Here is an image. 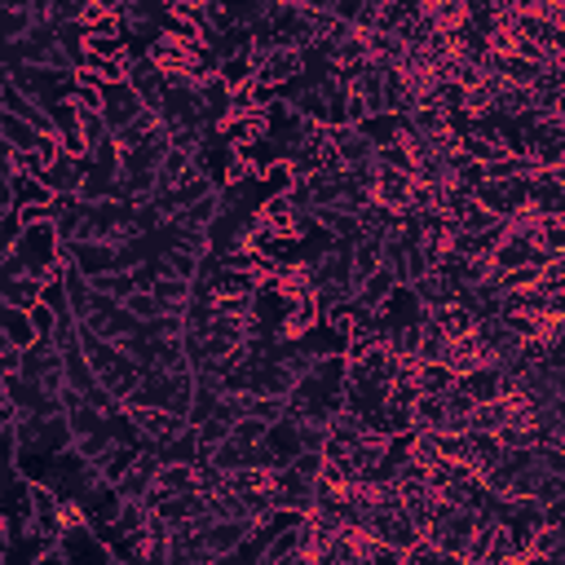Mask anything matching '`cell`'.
Returning a JSON list of instances; mask_svg holds the SVG:
<instances>
[{"label": "cell", "instance_id": "obj_45", "mask_svg": "<svg viewBox=\"0 0 565 565\" xmlns=\"http://www.w3.org/2000/svg\"><path fill=\"white\" fill-rule=\"evenodd\" d=\"M10 556V522H5V513H0V561Z\"/></svg>", "mask_w": 565, "mask_h": 565}, {"label": "cell", "instance_id": "obj_32", "mask_svg": "<svg viewBox=\"0 0 565 565\" xmlns=\"http://www.w3.org/2000/svg\"><path fill=\"white\" fill-rule=\"evenodd\" d=\"M535 243L548 256H565V217H535Z\"/></svg>", "mask_w": 565, "mask_h": 565}, {"label": "cell", "instance_id": "obj_14", "mask_svg": "<svg viewBox=\"0 0 565 565\" xmlns=\"http://www.w3.org/2000/svg\"><path fill=\"white\" fill-rule=\"evenodd\" d=\"M155 473H160V455H155V451H137L133 464H128V473H124L115 486H120L124 500H141V494L155 486Z\"/></svg>", "mask_w": 565, "mask_h": 565}, {"label": "cell", "instance_id": "obj_36", "mask_svg": "<svg viewBox=\"0 0 565 565\" xmlns=\"http://www.w3.org/2000/svg\"><path fill=\"white\" fill-rule=\"evenodd\" d=\"M40 301L58 314V318H76V314H71V301H66V288H62V278H58V269L40 282Z\"/></svg>", "mask_w": 565, "mask_h": 565}, {"label": "cell", "instance_id": "obj_17", "mask_svg": "<svg viewBox=\"0 0 565 565\" xmlns=\"http://www.w3.org/2000/svg\"><path fill=\"white\" fill-rule=\"evenodd\" d=\"M115 177H120V164H98V160H85V177H80L76 199H85V203L115 199Z\"/></svg>", "mask_w": 565, "mask_h": 565}, {"label": "cell", "instance_id": "obj_20", "mask_svg": "<svg viewBox=\"0 0 565 565\" xmlns=\"http://www.w3.org/2000/svg\"><path fill=\"white\" fill-rule=\"evenodd\" d=\"M160 464H194L199 460V434H194V424H181V429L155 447Z\"/></svg>", "mask_w": 565, "mask_h": 565}, {"label": "cell", "instance_id": "obj_11", "mask_svg": "<svg viewBox=\"0 0 565 565\" xmlns=\"http://www.w3.org/2000/svg\"><path fill=\"white\" fill-rule=\"evenodd\" d=\"M58 552H62V561H115L111 548L89 526H66L58 535Z\"/></svg>", "mask_w": 565, "mask_h": 565}, {"label": "cell", "instance_id": "obj_35", "mask_svg": "<svg viewBox=\"0 0 565 565\" xmlns=\"http://www.w3.org/2000/svg\"><path fill=\"white\" fill-rule=\"evenodd\" d=\"M133 455H137V447H124V442H111L93 464L102 468V477L106 481H120L124 473H128V464H133Z\"/></svg>", "mask_w": 565, "mask_h": 565}, {"label": "cell", "instance_id": "obj_30", "mask_svg": "<svg viewBox=\"0 0 565 565\" xmlns=\"http://www.w3.org/2000/svg\"><path fill=\"white\" fill-rule=\"evenodd\" d=\"M455 380H460V376H455L447 363H415V385H419V393H447Z\"/></svg>", "mask_w": 565, "mask_h": 565}, {"label": "cell", "instance_id": "obj_33", "mask_svg": "<svg viewBox=\"0 0 565 565\" xmlns=\"http://www.w3.org/2000/svg\"><path fill=\"white\" fill-rule=\"evenodd\" d=\"M71 14H76V0H32V23L40 27H62Z\"/></svg>", "mask_w": 565, "mask_h": 565}, {"label": "cell", "instance_id": "obj_39", "mask_svg": "<svg viewBox=\"0 0 565 565\" xmlns=\"http://www.w3.org/2000/svg\"><path fill=\"white\" fill-rule=\"evenodd\" d=\"M530 500L543 508V504H552V500H565V473H539V481H535V490H530Z\"/></svg>", "mask_w": 565, "mask_h": 565}, {"label": "cell", "instance_id": "obj_29", "mask_svg": "<svg viewBox=\"0 0 565 565\" xmlns=\"http://www.w3.org/2000/svg\"><path fill=\"white\" fill-rule=\"evenodd\" d=\"M49 203H53V190L40 177L14 173V208H49Z\"/></svg>", "mask_w": 565, "mask_h": 565}, {"label": "cell", "instance_id": "obj_10", "mask_svg": "<svg viewBox=\"0 0 565 565\" xmlns=\"http://www.w3.org/2000/svg\"><path fill=\"white\" fill-rule=\"evenodd\" d=\"M128 85L137 89L141 106L160 115V102H164V71L151 62V53H133V58H128Z\"/></svg>", "mask_w": 565, "mask_h": 565}, {"label": "cell", "instance_id": "obj_42", "mask_svg": "<svg viewBox=\"0 0 565 565\" xmlns=\"http://www.w3.org/2000/svg\"><path fill=\"white\" fill-rule=\"evenodd\" d=\"M18 363H23V349H18L14 340L0 336V376H5V372H18Z\"/></svg>", "mask_w": 565, "mask_h": 565}, {"label": "cell", "instance_id": "obj_12", "mask_svg": "<svg viewBox=\"0 0 565 565\" xmlns=\"http://www.w3.org/2000/svg\"><path fill=\"white\" fill-rule=\"evenodd\" d=\"M301 66H305L301 49H278V45H274V49L256 62V85L278 89V85H288L292 76H301Z\"/></svg>", "mask_w": 565, "mask_h": 565}, {"label": "cell", "instance_id": "obj_25", "mask_svg": "<svg viewBox=\"0 0 565 565\" xmlns=\"http://www.w3.org/2000/svg\"><path fill=\"white\" fill-rule=\"evenodd\" d=\"M151 292H155V301H160L168 314H181V305L190 301V278H177V274H155Z\"/></svg>", "mask_w": 565, "mask_h": 565}, {"label": "cell", "instance_id": "obj_13", "mask_svg": "<svg viewBox=\"0 0 565 565\" xmlns=\"http://www.w3.org/2000/svg\"><path fill=\"white\" fill-rule=\"evenodd\" d=\"M133 411V419H137V429H141V438H147V447L155 451L160 442H168L177 429H181V415H173V411H164V406H128Z\"/></svg>", "mask_w": 565, "mask_h": 565}, {"label": "cell", "instance_id": "obj_48", "mask_svg": "<svg viewBox=\"0 0 565 565\" xmlns=\"http://www.w3.org/2000/svg\"><path fill=\"white\" fill-rule=\"evenodd\" d=\"M278 5H305V0H278Z\"/></svg>", "mask_w": 565, "mask_h": 565}, {"label": "cell", "instance_id": "obj_47", "mask_svg": "<svg viewBox=\"0 0 565 565\" xmlns=\"http://www.w3.org/2000/svg\"><path fill=\"white\" fill-rule=\"evenodd\" d=\"M5 10H32V0H0Z\"/></svg>", "mask_w": 565, "mask_h": 565}, {"label": "cell", "instance_id": "obj_27", "mask_svg": "<svg viewBox=\"0 0 565 565\" xmlns=\"http://www.w3.org/2000/svg\"><path fill=\"white\" fill-rule=\"evenodd\" d=\"M155 486H160L164 494L199 490V473H194V464H160V473H155Z\"/></svg>", "mask_w": 565, "mask_h": 565}, {"label": "cell", "instance_id": "obj_38", "mask_svg": "<svg viewBox=\"0 0 565 565\" xmlns=\"http://www.w3.org/2000/svg\"><path fill=\"white\" fill-rule=\"evenodd\" d=\"M243 415H252V419H261V424H269V419H278V415H288V398H243Z\"/></svg>", "mask_w": 565, "mask_h": 565}, {"label": "cell", "instance_id": "obj_40", "mask_svg": "<svg viewBox=\"0 0 565 565\" xmlns=\"http://www.w3.org/2000/svg\"><path fill=\"white\" fill-rule=\"evenodd\" d=\"M76 111H80V106H76ZM102 137H111V128H106L102 111H80V141H85V151H89V147H98Z\"/></svg>", "mask_w": 565, "mask_h": 565}, {"label": "cell", "instance_id": "obj_31", "mask_svg": "<svg viewBox=\"0 0 565 565\" xmlns=\"http://www.w3.org/2000/svg\"><path fill=\"white\" fill-rule=\"evenodd\" d=\"M89 282H93V292H102V297H111V301H124L128 292H137L133 269H106V274H93Z\"/></svg>", "mask_w": 565, "mask_h": 565}, {"label": "cell", "instance_id": "obj_15", "mask_svg": "<svg viewBox=\"0 0 565 565\" xmlns=\"http://www.w3.org/2000/svg\"><path fill=\"white\" fill-rule=\"evenodd\" d=\"M80 177H85V160L80 155H58L53 164H45L40 168V181L53 190V194H76L80 190Z\"/></svg>", "mask_w": 565, "mask_h": 565}, {"label": "cell", "instance_id": "obj_22", "mask_svg": "<svg viewBox=\"0 0 565 565\" xmlns=\"http://www.w3.org/2000/svg\"><path fill=\"white\" fill-rule=\"evenodd\" d=\"M217 80L235 93V89H252L256 85V66H252V58H248V49L243 53H230V58H222L217 62Z\"/></svg>", "mask_w": 565, "mask_h": 565}, {"label": "cell", "instance_id": "obj_2", "mask_svg": "<svg viewBox=\"0 0 565 565\" xmlns=\"http://www.w3.org/2000/svg\"><path fill=\"white\" fill-rule=\"evenodd\" d=\"M40 481L58 494V500H76V504H85V494L102 481V468H98L89 455H80L76 447H66V451H58V455L45 464Z\"/></svg>", "mask_w": 565, "mask_h": 565}, {"label": "cell", "instance_id": "obj_43", "mask_svg": "<svg viewBox=\"0 0 565 565\" xmlns=\"http://www.w3.org/2000/svg\"><path fill=\"white\" fill-rule=\"evenodd\" d=\"M0 208H14V173L0 168Z\"/></svg>", "mask_w": 565, "mask_h": 565}, {"label": "cell", "instance_id": "obj_16", "mask_svg": "<svg viewBox=\"0 0 565 565\" xmlns=\"http://www.w3.org/2000/svg\"><path fill=\"white\" fill-rule=\"evenodd\" d=\"M411 186H415V177L411 173H398V168H376V190H372V199L376 203H385V208H393V212H402L406 203H411Z\"/></svg>", "mask_w": 565, "mask_h": 565}, {"label": "cell", "instance_id": "obj_28", "mask_svg": "<svg viewBox=\"0 0 565 565\" xmlns=\"http://www.w3.org/2000/svg\"><path fill=\"white\" fill-rule=\"evenodd\" d=\"M0 137H5L14 151H32L40 133H36V128H32L27 120H18L14 111H5V106H0Z\"/></svg>", "mask_w": 565, "mask_h": 565}, {"label": "cell", "instance_id": "obj_19", "mask_svg": "<svg viewBox=\"0 0 565 565\" xmlns=\"http://www.w3.org/2000/svg\"><path fill=\"white\" fill-rule=\"evenodd\" d=\"M411 288H415V297L424 301V310H438V305L455 301V282H451L442 269H424L419 278H411Z\"/></svg>", "mask_w": 565, "mask_h": 565}, {"label": "cell", "instance_id": "obj_26", "mask_svg": "<svg viewBox=\"0 0 565 565\" xmlns=\"http://www.w3.org/2000/svg\"><path fill=\"white\" fill-rule=\"evenodd\" d=\"M429 318L447 331V340H455V336H468L473 327H477V318L464 310V305H455V301H447V305H438V310H429Z\"/></svg>", "mask_w": 565, "mask_h": 565}, {"label": "cell", "instance_id": "obj_41", "mask_svg": "<svg viewBox=\"0 0 565 565\" xmlns=\"http://www.w3.org/2000/svg\"><path fill=\"white\" fill-rule=\"evenodd\" d=\"M27 314H32V327H36V336L53 340V323H58V314H53V310H49L45 301H36V305H32Z\"/></svg>", "mask_w": 565, "mask_h": 565}, {"label": "cell", "instance_id": "obj_4", "mask_svg": "<svg viewBox=\"0 0 565 565\" xmlns=\"http://www.w3.org/2000/svg\"><path fill=\"white\" fill-rule=\"evenodd\" d=\"M10 85L23 89L36 106H53V102H66L71 89H76V71H53V66H32V62H18L10 71Z\"/></svg>", "mask_w": 565, "mask_h": 565}, {"label": "cell", "instance_id": "obj_9", "mask_svg": "<svg viewBox=\"0 0 565 565\" xmlns=\"http://www.w3.org/2000/svg\"><path fill=\"white\" fill-rule=\"evenodd\" d=\"M141 111H147V106H141V98H137V89L128 80L102 85V120H106L111 133H120L124 124H133Z\"/></svg>", "mask_w": 565, "mask_h": 565}, {"label": "cell", "instance_id": "obj_6", "mask_svg": "<svg viewBox=\"0 0 565 565\" xmlns=\"http://www.w3.org/2000/svg\"><path fill=\"white\" fill-rule=\"evenodd\" d=\"M269 490H274V508H292V513H310L314 508V477L297 473L292 464L274 468Z\"/></svg>", "mask_w": 565, "mask_h": 565}, {"label": "cell", "instance_id": "obj_37", "mask_svg": "<svg viewBox=\"0 0 565 565\" xmlns=\"http://www.w3.org/2000/svg\"><path fill=\"white\" fill-rule=\"evenodd\" d=\"M124 310H128L137 323H147V318L164 314V305L155 301V292H151V288H137V292H128V297H124Z\"/></svg>", "mask_w": 565, "mask_h": 565}, {"label": "cell", "instance_id": "obj_46", "mask_svg": "<svg viewBox=\"0 0 565 565\" xmlns=\"http://www.w3.org/2000/svg\"><path fill=\"white\" fill-rule=\"evenodd\" d=\"M93 5H98L102 14H111V18H120V10H124V0H93Z\"/></svg>", "mask_w": 565, "mask_h": 565}, {"label": "cell", "instance_id": "obj_1", "mask_svg": "<svg viewBox=\"0 0 565 565\" xmlns=\"http://www.w3.org/2000/svg\"><path fill=\"white\" fill-rule=\"evenodd\" d=\"M344 353H323V359L297 376L292 393H288V415L292 419H310V424H327L340 406H344Z\"/></svg>", "mask_w": 565, "mask_h": 565}, {"label": "cell", "instance_id": "obj_7", "mask_svg": "<svg viewBox=\"0 0 565 565\" xmlns=\"http://www.w3.org/2000/svg\"><path fill=\"white\" fill-rule=\"evenodd\" d=\"M327 147L331 155L340 160V168H359V164H372L376 160V147L353 128V124H331L327 128Z\"/></svg>", "mask_w": 565, "mask_h": 565}, {"label": "cell", "instance_id": "obj_23", "mask_svg": "<svg viewBox=\"0 0 565 565\" xmlns=\"http://www.w3.org/2000/svg\"><path fill=\"white\" fill-rule=\"evenodd\" d=\"M40 282H45V278H36V274H14V278L0 282V301L18 305V310H32V305L40 301Z\"/></svg>", "mask_w": 565, "mask_h": 565}, {"label": "cell", "instance_id": "obj_34", "mask_svg": "<svg viewBox=\"0 0 565 565\" xmlns=\"http://www.w3.org/2000/svg\"><path fill=\"white\" fill-rule=\"evenodd\" d=\"M442 402H447V429H468V415H473V398L464 393V385L455 380L447 393H442Z\"/></svg>", "mask_w": 565, "mask_h": 565}, {"label": "cell", "instance_id": "obj_21", "mask_svg": "<svg viewBox=\"0 0 565 565\" xmlns=\"http://www.w3.org/2000/svg\"><path fill=\"white\" fill-rule=\"evenodd\" d=\"M411 424H415L419 434L447 429V402H442V393H419V398L411 402Z\"/></svg>", "mask_w": 565, "mask_h": 565}, {"label": "cell", "instance_id": "obj_44", "mask_svg": "<svg viewBox=\"0 0 565 565\" xmlns=\"http://www.w3.org/2000/svg\"><path fill=\"white\" fill-rule=\"evenodd\" d=\"M0 168H5V173H14V147H10L5 137H0Z\"/></svg>", "mask_w": 565, "mask_h": 565}, {"label": "cell", "instance_id": "obj_3", "mask_svg": "<svg viewBox=\"0 0 565 565\" xmlns=\"http://www.w3.org/2000/svg\"><path fill=\"white\" fill-rule=\"evenodd\" d=\"M10 252H14V256L23 261V269H27V274H36V278H49V274L62 265V239H58V230H53V222H49V217H40V222L23 226Z\"/></svg>", "mask_w": 565, "mask_h": 565}, {"label": "cell", "instance_id": "obj_24", "mask_svg": "<svg viewBox=\"0 0 565 565\" xmlns=\"http://www.w3.org/2000/svg\"><path fill=\"white\" fill-rule=\"evenodd\" d=\"M0 336H5V340H14L18 349H27V344L36 340L32 314H27V310H18V305H5V301H0Z\"/></svg>", "mask_w": 565, "mask_h": 565}, {"label": "cell", "instance_id": "obj_18", "mask_svg": "<svg viewBox=\"0 0 565 565\" xmlns=\"http://www.w3.org/2000/svg\"><path fill=\"white\" fill-rule=\"evenodd\" d=\"M23 468H18V442H14V429H0V504L23 486Z\"/></svg>", "mask_w": 565, "mask_h": 565}, {"label": "cell", "instance_id": "obj_8", "mask_svg": "<svg viewBox=\"0 0 565 565\" xmlns=\"http://www.w3.org/2000/svg\"><path fill=\"white\" fill-rule=\"evenodd\" d=\"M261 447L274 455V468L292 464V460L301 455V419H292V415L269 419V424H265V434H261Z\"/></svg>", "mask_w": 565, "mask_h": 565}, {"label": "cell", "instance_id": "obj_5", "mask_svg": "<svg viewBox=\"0 0 565 565\" xmlns=\"http://www.w3.org/2000/svg\"><path fill=\"white\" fill-rule=\"evenodd\" d=\"M18 372H23L32 385H40L45 393H53V398H62V389H66L62 353H58V344H53V340H45V336H36V340L23 349V363H18Z\"/></svg>", "mask_w": 565, "mask_h": 565}]
</instances>
